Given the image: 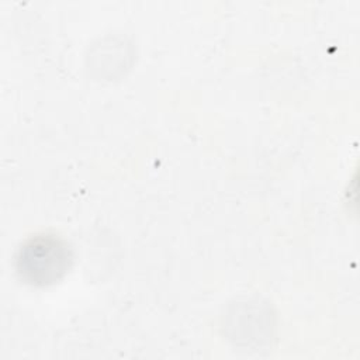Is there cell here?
<instances>
[{"label": "cell", "instance_id": "1", "mask_svg": "<svg viewBox=\"0 0 360 360\" xmlns=\"http://www.w3.org/2000/svg\"><path fill=\"white\" fill-rule=\"evenodd\" d=\"M72 264L68 243L52 233L28 238L17 250L15 270L31 285H48L60 280Z\"/></svg>", "mask_w": 360, "mask_h": 360}]
</instances>
